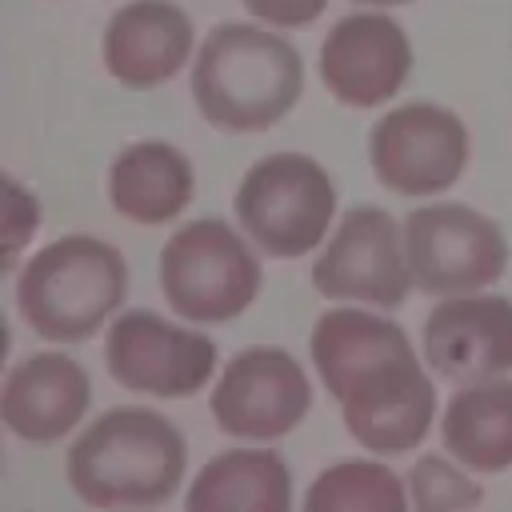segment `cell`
<instances>
[{
    "mask_svg": "<svg viewBox=\"0 0 512 512\" xmlns=\"http://www.w3.org/2000/svg\"><path fill=\"white\" fill-rule=\"evenodd\" d=\"M304 92L296 44L256 24H216L192 60V100L220 132H264L284 120Z\"/></svg>",
    "mask_w": 512,
    "mask_h": 512,
    "instance_id": "1",
    "label": "cell"
},
{
    "mask_svg": "<svg viewBox=\"0 0 512 512\" xmlns=\"http://www.w3.org/2000/svg\"><path fill=\"white\" fill-rule=\"evenodd\" d=\"M184 436L156 408H108L68 448V484L92 508H152L184 480Z\"/></svg>",
    "mask_w": 512,
    "mask_h": 512,
    "instance_id": "2",
    "label": "cell"
},
{
    "mask_svg": "<svg viewBox=\"0 0 512 512\" xmlns=\"http://www.w3.org/2000/svg\"><path fill=\"white\" fill-rule=\"evenodd\" d=\"M128 260L96 236H60L44 244L16 276V308L28 328L52 344H80L124 304Z\"/></svg>",
    "mask_w": 512,
    "mask_h": 512,
    "instance_id": "3",
    "label": "cell"
},
{
    "mask_svg": "<svg viewBox=\"0 0 512 512\" xmlns=\"http://www.w3.org/2000/svg\"><path fill=\"white\" fill-rule=\"evenodd\" d=\"M160 292L180 320L228 324L252 308L264 284L260 256L224 220H192L176 228L160 252Z\"/></svg>",
    "mask_w": 512,
    "mask_h": 512,
    "instance_id": "4",
    "label": "cell"
},
{
    "mask_svg": "<svg viewBox=\"0 0 512 512\" xmlns=\"http://www.w3.org/2000/svg\"><path fill=\"white\" fill-rule=\"evenodd\" d=\"M336 212L332 176L304 152H272L256 160L236 188V220L260 252L296 260L328 232Z\"/></svg>",
    "mask_w": 512,
    "mask_h": 512,
    "instance_id": "5",
    "label": "cell"
},
{
    "mask_svg": "<svg viewBox=\"0 0 512 512\" xmlns=\"http://www.w3.org/2000/svg\"><path fill=\"white\" fill-rule=\"evenodd\" d=\"M404 252L416 288L460 296L496 284L508 268V240L496 220L468 204H424L404 220Z\"/></svg>",
    "mask_w": 512,
    "mask_h": 512,
    "instance_id": "6",
    "label": "cell"
},
{
    "mask_svg": "<svg viewBox=\"0 0 512 512\" xmlns=\"http://www.w3.org/2000/svg\"><path fill=\"white\" fill-rule=\"evenodd\" d=\"M368 160L388 192L432 196L460 180L468 164V128L440 104H400L372 124Z\"/></svg>",
    "mask_w": 512,
    "mask_h": 512,
    "instance_id": "7",
    "label": "cell"
},
{
    "mask_svg": "<svg viewBox=\"0 0 512 512\" xmlns=\"http://www.w3.org/2000/svg\"><path fill=\"white\" fill-rule=\"evenodd\" d=\"M108 376L160 400L196 396L216 372V344L196 328L160 320L152 308H128L104 336Z\"/></svg>",
    "mask_w": 512,
    "mask_h": 512,
    "instance_id": "8",
    "label": "cell"
},
{
    "mask_svg": "<svg viewBox=\"0 0 512 512\" xmlns=\"http://www.w3.org/2000/svg\"><path fill=\"white\" fill-rule=\"evenodd\" d=\"M312 284L328 300H368L380 308L404 304L416 284L404 252V224L372 204L348 208L312 264Z\"/></svg>",
    "mask_w": 512,
    "mask_h": 512,
    "instance_id": "9",
    "label": "cell"
},
{
    "mask_svg": "<svg viewBox=\"0 0 512 512\" xmlns=\"http://www.w3.org/2000/svg\"><path fill=\"white\" fill-rule=\"evenodd\" d=\"M216 428L236 440H280L312 408V384L296 356L284 348L260 344L236 352L208 400Z\"/></svg>",
    "mask_w": 512,
    "mask_h": 512,
    "instance_id": "10",
    "label": "cell"
},
{
    "mask_svg": "<svg viewBox=\"0 0 512 512\" xmlns=\"http://www.w3.org/2000/svg\"><path fill=\"white\" fill-rule=\"evenodd\" d=\"M340 412L360 448L376 456H400L428 436L436 416V388L408 348L360 372L340 392Z\"/></svg>",
    "mask_w": 512,
    "mask_h": 512,
    "instance_id": "11",
    "label": "cell"
},
{
    "mask_svg": "<svg viewBox=\"0 0 512 512\" xmlns=\"http://www.w3.org/2000/svg\"><path fill=\"white\" fill-rule=\"evenodd\" d=\"M412 72L408 32L384 12H352L320 44V80L348 108L392 100Z\"/></svg>",
    "mask_w": 512,
    "mask_h": 512,
    "instance_id": "12",
    "label": "cell"
},
{
    "mask_svg": "<svg viewBox=\"0 0 512 512\" xmlns=\"http://www.w3.org/2000/svg\"><path fill=\"white\" fill-rule=\"evenodd\" d=\"M424 360L432 372L476 384L512 372V300L508 296H444L424 320Z\"/></svg>",
    "mask_w": 512,
    "mask_h": 512,
    "instance_id": "13",
    "label": "cell"
},
{
    "mask_svg": "<svg viewBox=\"0 0 512 512\" xmlns=\"http://www.w3.org/2000/svg\"><path fill=\"white\" fill-rule=\"evenodd\" d=\"M100 52L124 88H156L192 60V20L172 0H128L112 12Z\"/></svg>",
    "mask_w": 512,
    "mask_h": 512,
    "instance_id": "14",
    "label": "cell"
},
{
    "mask_svg": "<svg viewBox=\"0 0 512 512\" xmlns=\"http://www.w3.org/2000/svg\"><path fill=\"white\" fill-rule=\"evenodd\" d=\"M92 384L88 372L64 352H32L20 360L0 392V416L8 432L32 444L64 440L88 412Z\"/></svg>",
    "mask_w": 512,
    "mask_h": 512,
    "instance_id": "15",
    "label": "cell"
},
{
    "mask_svg": "<svg viewBox=\"0 0 512 512\" xmlns=\"http://www.w3.org/2000/svg\"><path fill=\"white\" fill-rule=\"evenodd\" d=\"M196 192L192 160L168 140H136L108 168L112 208L132 224L176 220Z\"/></svg>",
    "mask_w": 512,
    "mask_h": 512,
    "instance_id": "16",
    "label": "cell"
},
{
    "mask_svg": "<svg viewBox=\"0 0 512 512\" xmlns=\"http://www.w3.org/2000/svg\"><path fill=\"white\" fill-rule=\"evenodd\" d=\"M188 512H288L292 508V472L272 448H232L212 456L188 496Z\"/></svg>",
    "mask_w": 512,
    "mask_h": 512,
    "instance_id": "17",
    "label": "cell"
},
{
    "mask_svg": "<svg viewBox=\"0 0 512 512\" xmlns=\"http://www.w3.org/2000/svg\"><path fill=\"white\" fill-rule=\"evenodd\" d=\"M404 348H412V344H408V332L396 320H384V316L360 312V308L320 312V320L312 324V336H308L312 364H316L320 384L328 388L332 400H340V392L360 372L376 368L380 360H388Z\"/></svg>",
    "mask_w": 512,
    "mask_h": 512,
    "instance_id": "18",
    "label": "cell"
},
{
    "mask_svg": "<svg viewBox=\"0 0 512 512\" xmlns=\"http://www.w3.org/2000/svg\"><path fill=\"white\" fill-rule=\"evenodd\" d=\"M440 440L460 464L504 472L512 464V384L500 376L464 384L440 416Z\"/></svg>",
    "mask_w": 512,
    "mask_h": 512,
    "instance_id": "19",
    "label": "cell"
},
{
    "mask_svg": "<svg viewBox=\"0 0 512 512\" xmlns=\"http://www.w3.org/2000/svg\"><path fill=\"white\" fill-rule=\"evenodd\" d=\"M408 480H400L380 460H340L324 468L308 496V512H404L408 508Z\"/></svg>",
    "mask_w": 512,
    "mask_h": 512,
    "instance_id": "20",
    "label": "cell"
},
{
    "mask_svg": "<svg viewBox=\"0 0 512 512\" xmlns=\"http://www.w3.org/2000/svg\"><path fill=\"white\" fill-rule=\"evenodd\" d=\"M404 480H408V500L428 512L476 508L484 500V488L476 480H468L456 464H448L444 456H420Z\"/></svg>",
    "mask_w": 512,
    "mask_h": 512,
    "instance_id": "21",
    "label": "cell"
},
{
    "mask_svg": "<svg viewBox=\"0 0 512 512\" xmlns=\"http://www.w3.org/2000/svg\"><path fill=\"white\" fill-rule=\"evenodd\" d=\"M40 228V204L32 192H24L16 180H8V240H4V268L16 264V252L24 240Z\"/></svg>",
    "mask_w": 512,
    "mask_h": 512,
    "instance_id": "22",
    "label": "cell"
},
{
    "mask_svg": "<svg viewBox=\"0 0 512 512\" xmlns=\"http://www.w3.org/2000/svg\"><path fill=\"white\" fill-rule=\"evenodd\" d=\"M244 8L272 28H304L328 8V0H244Z\"/></svg>",
    "mask_w": 512,
    "mask_h": 512,
    "instance_id": "23",
    "label": "cell"
},
{
    "mask_svg": "<svg viewBox=\"0 0 512 512\" xmlns=\"http://www.w3.org/2000/svg\"><path fill=\"white\" fill-rule=\"evenodd\" d=\"M356 4H372V8H392V4H408V0H356Z\"/></svg>",
    "mask_w": 512,
    "mask_h": 512,
    "instance_id": "24",
    "label": "cell"
}]
</instances>
